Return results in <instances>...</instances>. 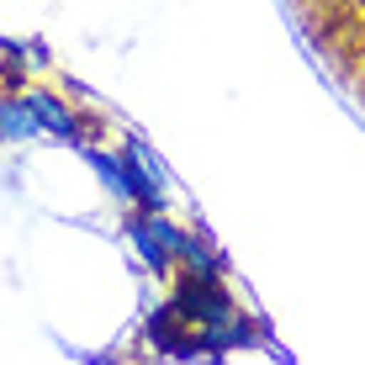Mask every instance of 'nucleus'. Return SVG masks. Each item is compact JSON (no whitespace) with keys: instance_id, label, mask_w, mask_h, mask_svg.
<instances>
[]
</instances>
